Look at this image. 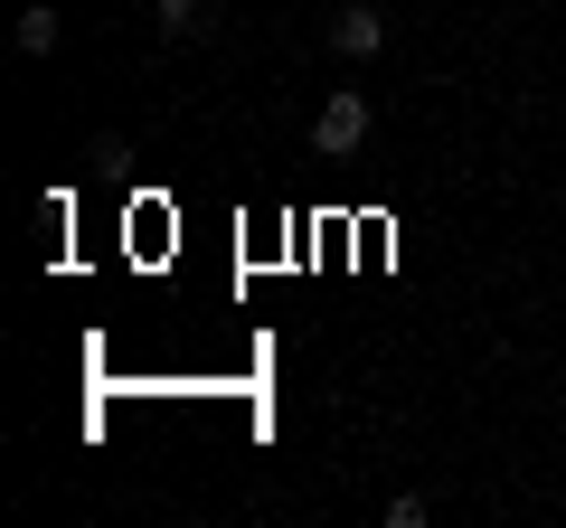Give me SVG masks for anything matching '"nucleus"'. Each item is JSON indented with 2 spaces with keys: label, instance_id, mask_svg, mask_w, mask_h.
<instances>
[{
  "label": "nucleus",
  "instance_id": "obj_1",
  "mask_svg": "<svg viewBox=\"0 0 566 528\" xmlns=\"http://www.w3.org/2000/svg\"><path fill=\"white\" fill-rule=\"evenodd\" d=\"M368 123H378V114H368V95H359V85H340V95L312 114V151H322V161H349V151L368 142Z\"/></svg>",
  "mask_w": 566,
  "mask_h": 528
},
{
  "label": "nucleus",
  "instance_id": "obj_5",
  "mask_svg": "<svg viewBox=\"0 0 566 528\" xmlns=\"http://www.w3.org/2000/svg\"><path fill=\"white\" fill-rule=\"evenodd\" d=\"M434 519V500H424V490H397V500H387V528H424Z\"/></svg>",
  "mask_w": 566,
  "mask_h": 528
},
{
  "label": "nucleus",
  "instance_id": "obj_4",
  "mask_svg": "<svg viewBox=\"0 0 566 528\" xmlns=\"http://www.w3.org/2000/svg\"><path fill=\"white\" fill-rule=\"evenodd\" d=\"M20 47L48 57V47H57V10H20Z\"/></svg>",
  "mask_w": 566,
  "mask_h": 528
},
{
  "label": "nucleus",
  "instance_id": "obj_2",
  "mask_svg": "<svg viewBox=\"0 0 566 528\" xmlns=\"http://www.w3.org/2000/svg\"><path fill=\"white\" fill-rule=\"evenodd\" d=\"M331 47H340V57H378L387 20H378V10H331Z\"/></svg>",
  "mask_w": 566,
  "mask_h": 528
},
{
  "label": "nucleus",
  "instance_id": "obj_3",
  "mask_svg": "<svg viewBox=\"0 0 566 528\" xmlns=\"http://www.w3.org/2000/svg\"><path fill=\"white\" fill-rule=\"evenodd\" d=\"M151 10H161L170 39H199V29H208V0H151Z\"/></svg>",
  "mask_w": 566,
  "mask_h": 528
}]
</instances>
